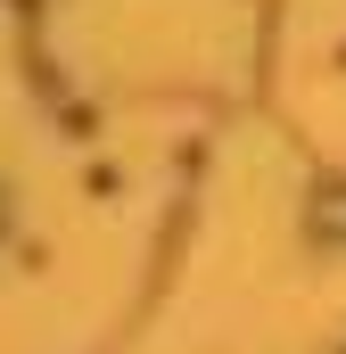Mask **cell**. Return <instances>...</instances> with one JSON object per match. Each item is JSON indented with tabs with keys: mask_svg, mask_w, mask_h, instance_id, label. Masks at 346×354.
Masks as SVG:
<instances>
[{
	"mask_svg": "<svg viewBox=\"0 0 346 354\" xmlns=\"http://www.w3.org/2000/svg\"><path fill=\"white\" fill-rule=\"evenodd\" d=\"M313 231H346V189H322V206H313Z\"/></svg>",
	"mask_w": 346,
	"mask_h": 354,
	"instance_id": "1",
	"label": "cell"
}]
</instances>
